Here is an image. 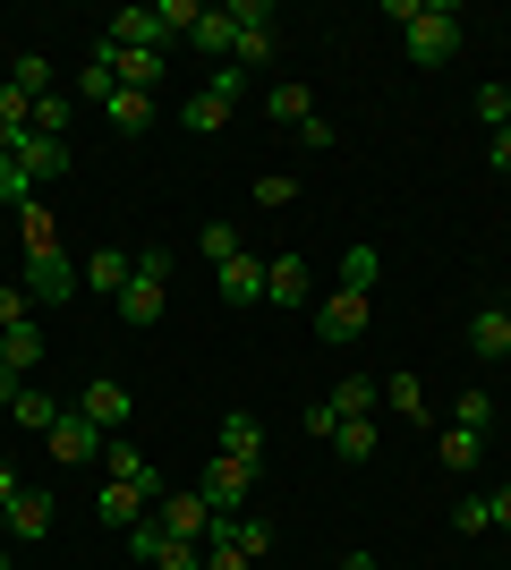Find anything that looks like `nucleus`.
I'll return each instance as SVG.
<instances>
[{
	"mask_svg": "<svg viewBox=\"0 0 511 570\" xmlns=\"http://www.w3.org/2000/svg\"><path fill=\"white\" fill-rule=\"evenodd\" d=\"M18 230H26V298H35V307H60V298H77V289H86V273L69 264V247H60V230H51L43 205H26Z\"/></svg>",
	"mask_w": 511,
	"mask_h": 570,
	"instance_id": "f257e3e1",
	"label": "nucleus"
},
{
	"mask_svg": "<svg viewBox=\"0 0 511 570\" xmlns=\"http://www.w3.org/2000/svg\"><path fill=\"white\" fill-rule=\"evenodd\" d=\"M401 35H410L417 69H443V60L461 51V9H452V0H417V18L401 26Z\"/></svg>",
	"mask_w": 511,
	"mask_h": 570,
	"instance_id": "f03ea898",
	"label": "nucleus"
},
{
	"mask_svg": "<svg viewBox=\"0 0 511 570\" xmlns=\"http://www.w3.org/2000/svg\"><path fill=\"white\" fill-rule=\"evenodd\" d=\"M163 307H170V247H146V256H137V282L120 289V324L146 333V324H163Z\"/></svg>",
	"mask_w": 511,
	"mask_h": 570,
	"instance_id": "7ed1b4c3",
	"label": "nucleus"
},
{
	"mask_svg": "<svg viewBox=\"0 0 511 570\" xmlns=\"http://www.w3.org/2000/svg\"><path fill=\"white\" fill-rule=\"evenodd\" d=\"M239 95H247V69H230V60H222V69L188 95V137H214V128H230Z\"/></svg>",
	"mask_w": 511,
	"mask_h": 570,
	"instance_id": "20e7f679",
	"label": "nucleus"
},
{
	"mask_svg": "<svg viewBox=\"0 0 511 570\" xmlns=\"http://www.w3.org/2000/svg\"><path fill=\"white\" fill-rule=\"evenodd\" d=\"M95 69H111V86H128V95H154V86L170 77V51H128V43L102 35V43H95Z\"/></svg>",
	"mask_w": 511,
	"mask_h": 570,
	"instance_id": "39448f33",
	"label": "nucleus"
},
{
	"mask_svg": "<svg viewBox=\"0 0 511 570\" xmlns=\"http://www.w3.org/2000/svg\"><path fill=\"white\" fill-rule=\"evenodd\" d=\"M230 18H239V51H230V69L256 77L273 60V9H265V0H230Z\"/></svg>",
	"mask_w": 511,
	"mask_h": 570,
	"instance_id": "423d86ee",
	"label": "nucleus"
},
{
	"mask_svg": "<svg viewBox=\"0 0 511 570\" xmlns=\"http://www.w3.org/2000/svg\"><path fill=\"white\" fill-rule=\"evenodd\" d=\"M154 528H163V537H188V546H205V528H214V502L196 494V485H188V494L170 485V494L154 502Z\"/></svg>",
	"mask_w": 511,
	"mask_h": 570,
	"instance_id": "0eeeda50",
	"label": "nucleus"
},
{
	"mask_svg": "<svg viewBox=\"0 0 511 570\" xmlns=\"http://www.w3.org/2000/svg\"><path fill=\"white\" fill-rule=\"evenodd\" d=\"M196 494L214 502V511H247V494H256V469H247V460H205V476H196Z\"/></svg>",
	"mask_w": 511,
	"mask_h": 570,
	"instance_id": "6e6552de",
	"label": "nucleus"
},
{
	"mask_svg": "<svg viewBox=\"0 0 511 570\" xmlns=\"http://www.w3.org/2000/svg\"><path fill=\"white\" fill-rule=\"evenodd\" d=\"M43 443H51V460H102V443H111V434H102L95 417H86V409H60Z\"/></svg>",
	"mask_w": 511,
	"mask_h": 570,
	"instance_id": "1a4fd4ad",
	"label": "nucleus"
},
{
	"mask_svg": "<svg viewBox=\"0 0 511 570\" xmlns=\"http://www.w3.org/2000/svg\"><path fill=\"white\" fill-rule=\"evenodd\" d=\"M316 333L333 341V350H350V341L366 333V289H333V298L316 307Z\"/></svg>",
	"mask_w": 511,
	"mask_h": 570,
	"instance_id": "9d476101",
	"label": "nucleus"
},
{
	"mask_svg": "<svg viewBox=\"0 0 511 570\" xmlns=\"http://www.w3.org/2000/svg\"><path fill=\"white\" fill-rule=\"evenodd\" d=\"M307 298H316L307 256H273V264H265V307H307Z\"/></svg>",
	"mask_w": 511,
	"mask_h": 570,
	"instance_id": "9b49d317",
	"label": "nucleus"
},
{
	"mask_svg": "<svg viewBox=\"0 0 511 570\" xmlns=\"http://www.w3.org/2000/svg\"><path fill=\"white\" fill-rule=\"evenodd\" d=\"M154 511V494H137V485H120V476H102V494H95V520L111 528V537H128V528Z\"/></svg>",
	"mask_w": 511,
	"mask_h": 570,
	"instance_id": "f8f14e48",
	"label": "nucleus"
},
{
	"mask_svg": "<svg viewBox=\"0 0 511 570\" xmlns=\"http://www.w3.org/2000/svg\"><path fill=\"white\" fill-rule=\"evenodd\" d=\"M77 409H86V417H95L102 434H120L128 417H137V401H128V383H120V375H95V383H86V401H77Z\"/></svg>",
	"mask_w": 511,
	"mask_h": 570,
	"instance_id": "ddd939ff",
	"label": "nucleus"
},
{
	"mask_svg": "<svg viewBox=\"0 0 511 570\" xmlns=\"http://www.w3.org/2000/svg\"><path fill=\"white\" fill-rule=\"evenodd\" d=\"M111 43H128V51H170V26H163V9H120V18L102 26Z\"/></svg>",
	"mask_w": 511,
	"mask_h": 570,
	"instance_id": "4468645a",
	"label": "nucleus"
},
{
	"mask_svg": "<svg viewBox=\"0 0 511 570\" xmlns=\"http://www.w3.org/2000/svg\"><path fill=\"white\" fill-rule=\"evenodd\" d=\"M214 452H222V460H247V469H265V426H256L247 409H230V417H222V434H214Z\"/></svg>",
	"mask_w": 511,
	"mask_h": 570,
	"instance_id": "2eb2a0df",
	"label": "nucleus"
},
{
	"mask_svg": "<svg viewBox=\"0 0 511 570\" xmlns=\"http://www.w3.org/2000/svg\"><path fill=\"white\" fill-rule=\"evenodd\" d=\"M214 282H222V298H230V307H256V298H265V264L239 247L230 264H214Z\"/></svg>",
	"mask_w": 511,
	"mask_h": 570,
	"instance_id": "dca6fc26",
	"label": "nucleus"
},
{
	"mask_svg": "<svg viewBox=\"0 0 511 570\" xmlns=\"http://www.w3.org/2000/svg\"><path fill=\"white\" fill-rule=\"evenodd\" d=\"M469 350L487 357V366H494V357H511V307H503V298L469 315Z\"/></svg>",
	"mask_w": 511,
	"mask_h": 570,
	"instance_id": "f3484780",
	"label": "nucleus"
},
{
	"mask_svg": "<svg viewBox=\"0 0 511 570\" xmlns=\"http://www.w3.org/2000/svg\"><path fill=\"white\" fill-rule=\"evenodd\" d=\"M77 273H86V289H111V298H120V289L137 282V256H120V247L102 238V247H95L86 264H77Z\"/></svg>",
	"mask_w": 511,
	"mask_h": 570,
	"instance_id": "a211bd4d",
	"label": "nucleus"
},
{
	"mask_svg": "<svg viewBox=\"0 0 511 570\" xmlns=\"http://www.w3.org/2000/svg\"><path fill=\"white\" fill-rule=\"evenodd\" d=\"M69 163H77L69 137H26V145H18V170H26V179H60Z\"/></svg>",
	"mask_w": 511,
	"mask_h": 570,
	"instance_id": "6ab92c4d",
	"label": "nucleus"
},
{
	"mask_svg": "<svg viewBox=\"0 0 511 570\" xmlns=\"http://www.w3.org/2000/svg\"><path fill=\"white\" fill-rule=\"evenodd\" d=\"M9 537H18V546H43V537H51V494H26V485H18V502H9Z\"/></svg>",
	"mask_w": 511,
	"mask_h": 570,
	"instance_id": "aec40b11",
	"label": "nucleus"
},
{
	"mask_svg": "<svg viewBox=\"0 0 511 570\" xmlns=\"http://www.w3.org/2000/svg\"><path fill=\"white\" fill-rule=\"evenodd\" d=\"M384 401H392L401 426H426V383H417L410 366H392V375H384Z\"/></svg>",
	"mask_w": 511,
	"mask_h": 570,
	"instance_id": "412c9836",
	"label": "nucleus"
},
{
	"mask_svg": "<svg viewBox=\"0 0 511 570\" xmlns=\"http://www.w3.org/2000/svg\"><path fill=\"white\" fill-rule=\"evenodd\" d=\"M196 51H214V60H230L239 51V18L230 9H196V35H188Z\"/></svg>",
	"mask_w": 511,
	"mask_h": 570,
	"instance_id": "4be33fe9",
	"label": "nucleus"
},
{
	"mask_svg": "<svg viewBox=\"0 0 511 570\" xmlns=\"http://www.w3.org/2000/svg\"><path fill=\"white\" fill-rule=\"evenodd\" d=\"M26 137H35V102H26L18 86H0V154H18Z\"/></svg>",
	"mask_w": 511,
	"mask_h": 570,
	"instance_id": "5701e85b",
	"label": "nucleus"
},
{
	"mask_svg": "<svg viewBox=\"0 0 511 570\" xmlns=\"http://www.w3.org/2000/svg\"><path fill=\"white\" fill-rule=\"evenodd\" d=\"M478 452H487V434H469V426H443V434H435V460H443L452 476L478 469Z\"/></svg>",
	"mask_w": 511,
	"mask_h": 570,
	"instance_id": "b1692460",
	"label": "nucleus"
},
{
	"mask_svg": "<svg viewBox=\"0 0 511 570\" xmlns=\"http://www.w3.org/2000/svg\"><path fill=\"white\" fill-rule=\"evenodd\" d=\"M102 119H111L120 137H146V128H154V95H128V86H120V95L102 102Z\"/></svg>",
	"mask_w": 511,
	"mask_h": 570,
	"instance_id": "393cba45",
	"label": "nucleus"
},
{
	"mask_svg": "<svg viewBox=\"0 0 511 570\" xmlns=\"http://www.w3.org/2000/svg\"><path fill=\"white\" fill-rule=\"evenodd\" d=\"M375 401H384V383H375V375H341L333 383V409H341V417H375Z\"/></svg>",
	"mask_w": 511,
	"mask_h": 570,
	"instance_id": "a878e982",
	"label": "nucleus"
},
{
	"mask_svg": "<svg viewBox=\"0 0 511 570\" xmlns=\"http://www.w3.org/2000/svg\"><path fill=\"white\" fill-rule=\"evenodd\" d=\"M0 366L35 375V366H43V324H9V350H0Z\"/></svg>",
	"mask_w": 511,
	"mask_h": 570,
	"instance_id": "bb28decb",
	"label": "nucleus"
},
{
	"mask_svg": "<svg viewBox=\"0 0 511 570\" xmlns=\"http://www.w3.org/2000/svg\"><path fill=\"white\" fill-rule=\"evenodd\" d=\"M375 443H384V426H375V417H341V434H333L341 460H375Z\"/></svg>",
	"mask_w": 511,
	"mask_h": 570,
	"instance_id": "cd10ccee",
	"label": "nucleus"
},
{
	"mask_svg": "<svg viewBox=\"0 0 511 570\" xmlns=\"http://www.w3.org/2000/svg\"><path fill=\"white\" fill-rule=\"evenodd\" d=\"M265 111L282 119V128H298V119L316 111V95H307V86H298V77H282V86H273V95H265Z\"/></svg>",
	"mask_w": 511,
	"mask_h": 570,
	"instance_id": "c85d7f7f",
	"label": "nucleus"
},
{
	"mask_svg": "<svg viewBox=\"0 0 511 570\" xmlns=\"http://www.w3.org/2000/svg\"><path fill=\"white\" fill-rule=\"evenodd\" d=\"M9 417H18V426H35V434H51V417H60V401H51V392H35V383H26L18 401H9Z\"/></svg>",
	"mask_w": 511,
	"mask_h": 570,
	"instance_id": "c756f323",
	"label": "nucleus"
},
{
	"mask_svg": "<svg viewBox=\"0 0 511 570\" xmlns=\"http://www.w3.org/2000/svg\"><path fill=\"white\" fill-rule=\"evenodd\" d=\"M9 86H18L26 102H43V95H60V86H51V60H35V51H26L18 69H9Z\"/></svg>",
	"mask_w": 511,
	"mask_h": 570,
	"instance_id": "7c9ffc66",
	"label": "nucleus"
},
{
	"mask_svg": "<svg viewBox=\"0 0 511 570\" xmlns=\"http://www.w3.org/2000/svg\"><path fill=\"white\" fill-rule=\"evenodd\" d=\"M69 119H77V95H43L35 102V137H69Z\"/></svg>",
	"mask_w": 511,
	"mask_h": 570,
	"instance_id": "2f4dec72",
	"label": "nucleus"
},
{
	"mask_svg": "<svg viewBox=\"0 0 511 570\" xmlns=\"http://www.w3.org/2000/svg\"><path fill=\"white\" fill-rule=\"evenodd\" d=\"M375 273H384L375 247H350V256H341V289H375Z\"/></svg>",
	"mask_w": 511,
	"mask_h": 570,
	"instance_id": "473e14b6",
	"label": "nucleus"
},
{
	"mask_svg": "<svg viewBox=\"0 0 511 570\" xmlns=\"http://www.w3.org/2000/svg\"><path fill=\"white\" fill-rule=\"evenodd\" d=\"M452 426L487 434V426H494V392H478V383H469V392H461V409H452Z\"/></svg>",
	"mask_w": 511,
	"mask_h": 570,
	"instance_id": "72a5a7b5",
	"label": "nucleus"
},
{
	"mask_svg": "<svg viewBox=\"0 0 511 570\" xmlns=\"http://www.w3.org/2000/svg\"><path fill=\"white\" fill-rule=\"evenodd\" d=\"M0 205H18V214L35 205V179L18 170V154H0Z\"/></svg>",
	"mask_w": 511,
	"mask_h": 570,
	"instance_id": "f704fd0d",
	"label": "nucleus"
},
{
	"mask_svg": "<svg viewBox=\"0 0 511 570\" xmlns=\"http://www.w3.org/2000/svg\"><path fill=\"white\" fill-rule=\"evenodd\" d=\"M196 247H205L214 264H230V256H239V222H205V230H196Z\"/></svg>",
	"mask_w": 511,
	"mask_h": 570,
	"instance_id": "c9c22d12",
	"label": "nucleus"
},
{
	"mask_svg": "<svg viewBox=\"0 0 511 570\" xmlns=\"http://www.w3.org/2000/svg\"><path fill=\"white\" fill-rule=\"evenodd\" d=\"M256 205H265V214L298 205V179H291V170H265V179H256Z\"/></svg>",
	"mask_w": 511,
	"mask_h": 570,
	"instance_id": "e433bc0d",
	"label": "nucleus"
},
{
	"mask_svg": "<svg viewBox=\"0 0 511 570\" xmlns=\"http://www.w3.org/2000/svg\"><path fill=\"white\" fill-rule=\"evenodd\" d=\"M452 528H461V537H494V520H487V494H461V502H452Z\"/></svg>",
	"mask_w": 511,
	"mask_h": 570,
	"instance_id": "4c0bfd02",
	"label": "nucleus"
},
{
	"mask_svg": "<svg viewBox=\"0 0 511 570\" xmlns=\"http://www.w3.org/2000/svg\"><path fill=\"white\" fill-rule=\"evenodd\" d=\"M154 570H205V546H188V537H163V553H154Z\"/></svg>",
	"mask_w": 511,
	"mask_h": 570,
	"instance_id": "58836bf2",
	"label": "nucleus"
},
{
	"mask_svg": "<svg viewBox=\"0 0 511 570\" xmlns=\"http://www.w3.org/2000/svg\"><path fill=\"white\" fill-rule=\"evenodd\" d=\"M9 324H35V298H26V282L0 289V333H9Z\"/></svg>",
	"mask_w": 511,
	"mask_h": 570,
	"instance_id": "ea45409f",
	"label": "nucleus"
},
{
	"mask_svg": "<svg viewBox=\"0 0 511 570\" xmlns=\"http://www.w3.org/2000/svg\"><path fill=\"white\" fill-rule=\"evenodd\" d=\"M111 95H120V86H111V69H95V60H86V77H77V102H95V111H102Z\"/></svg>",
	"mask_w": 511,
	"mask_h": 570,
	"instance_id": "a19ab883",
	"label": "nucleus"
},
{
	"mask_svg": "<svg viewBox=\"0 0 511 570\" xmlns=\"http://www.w3.org/2000/svg\"><path fill=\"white\" fill-rule=\"evenodd\" d=\"M478 119H487V128H503V119H511V86H478Z\"/></svg>",
	"mask_w": 511,
	"mask_h": 570,
	"instance_id": "79ce46f5",
	"label": "nucleus"
},
{
	"mask_svg": "<svg viewBox=\"0 0 511 570\" xmlns=\"http://www.w3.org/2000/svg\"><path fill=\"white\" fill-rule=\"evenodd\" d=\"M196 9H205V0H163V26H170V43H179V35H196Z\"/></svg>",
	"mask_w": 511,
	"mask_h": 570,
	"instance_id": "37998d69",
	"label": "nucleus"
},
{
	"mask_svg": "<svg viewBox=\"0 0 511 570\" xmlns=\"http://www.w3.org/2000/svg\"><path fill=\"white\" fill-rule=\"evenodd\" d=\"M128 553H137V562H154V553H163V528H154V511L128 528Z\"/></svg>",
	"mask_w": 511,
	"mask_h": 570,
	"instance_id": "c03bdc74",
	"label": "nucleus"
},
{
	"mask_svg": "<svg viewBox=\"0 0 511 570\" xmlns=\"http://www.w3.org/2000/svg\"><path fill=\"white\" fill-rule=\"evenodd\" d=\"M298 145H307V154H324V145H333V119L307 111V119H298Z\"/></svg>",
	"mask_w": 511,
	"mask_h": 570,
	"instance_id": "a18cd8bd",
	"label": "nucleus"
},
{
	"mask_svg": "<svg viewBox=\"0 0 511 570\" xmlns=\"http://www.w3.org/2000/svg\"><path fill=\"white\" fill-rule=\"evenodd\" d=\"M307 434H324V443H333V434H341V409L316 401V409H307Z\"/></svg>",
	"mask_w": 511,
	"mask_h": 570,
	"instance_id": "49530a36",
	"label": "nucleus"
},
{
	"mask_svg": "<svg viewBox=\"0 0 511 570\" xmlns=\"http://www.w3.org/2000/svg\"><path fill=\"white\" fill-rule=\"evenodd\" d=\"M205 570H256V562H247L239 546H205Z\"/></svg>",
	"mask_w": 511,
	"mask_h": 570,
	"instance_id": "de8ad7c7",
	"label": "nucleus"
},
{
	"mask_svg": "<svg viewBox=\"0 0 511 570\" xmlns=\"http://www.w3.org/2000/svg\"><path fill=\"white\" fill-rule=\"evenodd\" d=\"M487 520H494V528L511 537V485H494V494H487Z\"/></svg>",
	"mask_w": 511,
	"mask_h": 570,
	"instance_id": "09e8293b",
	"label": "nucleus"
},
{
	"mask_svg": "<svg viewBox=\"0 0 511 570\" xmlns=\"http://www.w3.org/2000/svg\"><path fill=\"white\" fill-rule=\"evenodd\" d=\"M487 163H494V170H511V119H503V128H494V145H487Z\"/></svg>",
	"mask_w": 511,
	"mask_h": 570,
	"instance_id": "8fccbe9b",
	"label": "nucleus"
},
{
	"mask_svg": "<svg viewBox=\"0 0 511 570\" xmlns=\"http://www.w3.org/2000/svg\"><path fill=\"white\" fill-rule=\"evenodd\" d=\"M18 392H26V375H18V366H0V409L18 401Z\"/></svg>",
	"mask_w": 511,
	"mask_h": 570,
	"instance_id": "3c124183",
	"label": "nucleus"
},
{
	"mask_svg": "<svg viewBox=\"0 0 511 570\" xmlns=\"http://www.w3.org/2000/svg\"><path fill=\"white\" fill-rule=\"evenodd\" d=\"M0 502H18V469L9 460H0Z\"/></svg>",
	"mask_w": 511,
	"mask_h": 570,
	"instance_id": "603ef678",
	"label": "nucleus"
},
{
	"mask_svg": "<svg viewBox=\"0 0 511 570\" xmlns=\"http://www.w3.org/2000/svg\"><path fill=\"white\" fill-rule=\"evenodd\" d=\"M341 570H384V562H375V553H341Z\"/></svg>",
	"mask_w": 511,
	"mask_h": 570,
	"instance_id": "864d4df0",
	"label": "nucleus"
},
{
	"mask_svg": "<svg viewBox=\"0 0 511 570\" xmlns=\"http://www.w3.org/2000/svg\"><path fill=\"white\" fill-rule=\"evenodd\" d=\"M0 537H9V502H0Z\"/></svg>",
	"mask_w": 511,
	"mask_h": 570,
	"instance_id": "5fc2aeb1",
	"label": "nucleus"
},
{
	"mask_svg": "<svg viewBox=\"0 0 511 570\" xmlns=\"http://www.w3.org/2000/svg\"><path fill=\"white\" fill-rule=\"evenodd\" d=\"M0 570H18V562H9V553H0Z\"/></svg>",
	"mask_w": 511,
	"mask_h": 570,
	"instance_id": "6e6d98bb",
	"label": "nucleus"
},
{
	"mask_svg": "<svg viewBox=\"0 0 511 570\" xmlns=\"http://www.w3.org/2000/svg\"><path fill=\"white\" fill-rule=\"evenodd\" d=\"M0 350H9V333H0Z\"/></svg>",
	"mask_w": 511,
	"mask_h": 570,
	"instance_id": "4d7b16f0",
	"label": "nucleus"
}]
</instances>
